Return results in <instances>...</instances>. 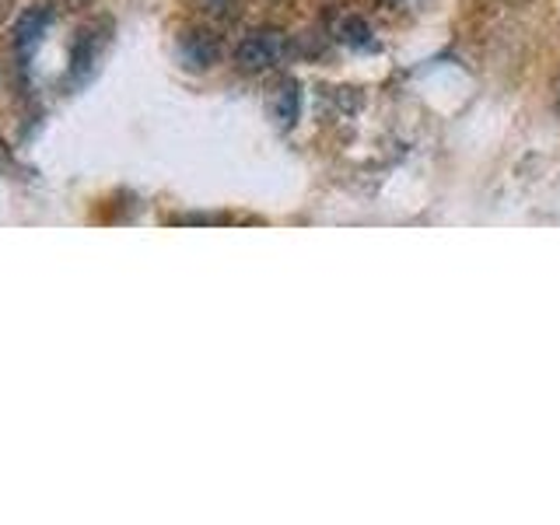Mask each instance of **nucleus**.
I'll return each instance as SVG.
<instances>
[{"mask_svg":"<svg viewBox=\"0 0 560 525\" xmlns=\"http://www.w3.org/2000/svg\"><path fill=\"white\" fill-rule=\"evenodd\" d=\"M340 43L343 46H354V49H372L375 39H372V28H368L364 18L358 14H347L340 22Z\"/></svg>","mask_w":560,"mask_h":525,"instance_id":"obj_6","label":"nucleus"},{"mask_svg":"<svg viewBox=\"0 0 560 525\" xmlns=\"http://www.w3.org/2000/svg\"><path fill=\"white\" fill-rule=\"evenodd\" d=\"M557 105H560V81H557Z\"/></svg>","mask_w":560,"mask_h":525,"instance_id":"obj_9","label":"nucleus"},{"mask_svg":"<svg viewBox=\"0 0 560 525\" xmlns=\"http://www.w3.org/2000/svg\"><path fill=\"white\" fill-rule=\"evenodd\" d=\"M113 39V22L109 18H95V22H84L74 35V46H70V78L84 81L92 70L98 67L105 46Z\"/></svg>","mask_w":560,"mask_h":525,"instance_id":"obj_2","label":"nucleus"},{"mask_svg":"<svg viewBox=\"0 0 560 525\" xmlns=\"http://www.w3.org/2000/svg\"><path fill=\"white\" fill-rule=\"evenodd\" d=\"M14 8H18V0H0V25L14 14Z\"/></svg>","mask_w":560,"mask_h":525,"instance_id":"obj_8","label":"nucleus"},{"mask_svg":"<svg viewBox=\"0 0 560 525\" xmlns=\"http://www.w3.org/2000/svg\"><path fill=\"white\" fill-rule=\"evenodd\" d=\"M267 109H270V119L277 122V130H291L298 122V116H302V92H298V81L280 78L270 88Z\"/></svg>","mask_w":560,"mask_h":525,"instance_id":"obj_3","label":"nucleus"},{"mask_svg":"<svg viewBox=\"0 0 560 525\" xmlns=\"http://www.w3.org/2000/svg\"><path fill=\"white\" fill-rule=\"evenodd\" d=\"M49 22H52V11L46 4L28 8L22 22L14 25V49L18 52H28V49L39 46V39H43L46 28H49Z\"/></svg>","mask_w":560,"mask_h":525,"instance_id":"obj_5","label":"nucleus"},{"mask_svg":"<svg viewBox=\"0 0 560 525\" xmlns=\"http://www.w3.org/2000/svg\"><path fill=\"white\" fill-rule=\"evenodd\" d=\"M288 57V35L277 28H259L249 32L235 46V63L245 74H267V70L280 67Z\"/></svg>","mask_w":560,"mask_h":525,"instance_id":"obj_1","label":"nucleus"},{"mask_svg":"<svg viewBox=\"0 0 560 525\" xmlns=\"http://www.w3.org/2000/svg\"><path fill=\"white\" fill-rule=\"evenodd\" d=\"M200 8H203L207 14H218V18H224L228 11L235 8V0H200Z\"/></svg>","mask_w":560,"mask_h":525,"instance_id":"obj_7","label":"nucleus"},{"mask_svg":"<svg viewBox=\"0 0 560 525\" xmlns=\"http://www.w3.org/2000/svg\"><path fill=\"white\" fill-rule=\"evenodd\" d=\"M179 57L189 70H207L221 57V43L210 32H186L179 39Z\"/></svg>","mask_w":560,"mask_h":525,"instance_id":"obj_4","label":"nucleus"}]
</instances>
